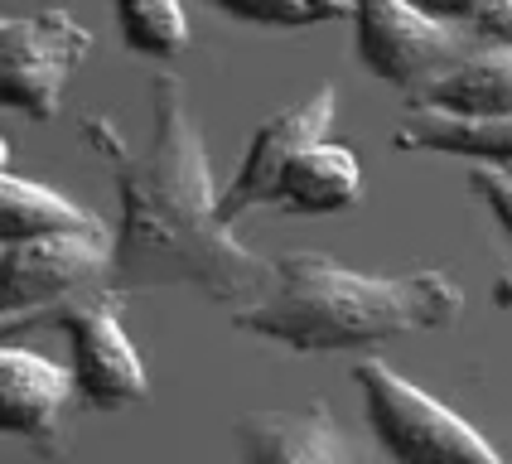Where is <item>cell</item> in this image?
Here are the masks:
<instances>
[{
  "instance_id": "cell-15",
  "label": "cell",
  "mask_w": 512,
  "mask_h": 464,
  "mask_svg": "<svg viewBox=\"0 0 512 464\" xmlns=\"http://www.w3.org/2000/svg\"><path fill=\"white\" fill-rule=\"evenodd\" d=\"M126 49L145 58H179L189 49V15L179 0H116Z\"/></svg>"
},
{
  "instance_id": "cell-12",
  "label": "cell",
  "mask_w": 512,
  "mask_h": 464,
  "mask_svg": "<svg viewBox=\"0 0 512 464\" xmlns=\"http://www.w3.org/2000/svg\"><path fill=\"white\" fill-rule=\"evenodd\" d=\"M363 199V165L339 141H314L276 179L271 208L285 213H343Z\"/></svg>"
},
{
  "instance_id": "cell-19",
  "label": "cell",
  "mask_w": 512,
  "mask_h": 464,
  "mask_svg": "<svg viewBox=\"0 0 512 464\" xmlns=\"http://www.w3.org/2000/svg\"><path fill=\"white\" fill-rule=\"evenodd\" d=\"M479 34H484V39H498V44H512V0H503V5L488 15L484 25H479Z\"/></svg>"
},
{
  "instance_id": "cell-10",
  "label": "cell",
  "mask_w": 512,
  "mask_h": 464,
  "mask_svg": "<svg viewBox=\"0 0 512 464\" xmlns=\"http://www.w3.org/2000/svg\"><path fill=\"white\" fill-rule=\"evenodd\" d=\"M237 445L247 464H358L353 440L324 402L247 411L237 421Z\"/></svg>"
},
{
  "instance_id": "cell-9",
  "label": "cell",
  "mask_w": 512,
  "mask_h": 464,
  "mask_svg": "<svg viewBox=\"0 0 512 464\" xmlns=\"http://www.w3.org/2000/svg\"><path fill=\"white\" fill-rule=\"evenodd\" d=\"M73 373L29 348L0 344V435H20L44 455H63V411Z\"/></svg>"
},
{
  "instance_id": "cell-17",
  "label": "cell",
  "mask_w": 512,
  "mask_h": 464,
  "mask_svg": "<svg viewBox=\"0 0 512 464\" xmlns=\"http://www.w3.org/2000/svg\"><path fill=\"white\" fill-rule=\"evenodd\" d=\"M474 194L493 208V218H498V223H503V232L512 237V170L479 165V170H474Z\"/></svg>"
},
{
  "instance_id": "cell-1",
  "label": "cell",
  "mask_w": 512,
  "mask_h": 464,
  "mask_svg": "<svg viewBox=\"0 0 512 464\" xmlns=\"http://www.w3.org/2000/svg\"><path fill=\"white\" fill-rule=\"evenodd\" d=\"M83 141L112 170L121 218L112 228V266L107 290H160L194 286L232 315L256 305L276 266L242 247L218 213V184L208 165V145L184 83L174 73L150 78V145L131 150L107 116L78 121Z\"/></svg>"
},
{
  "instance_id": "cell-5",
  "label": "cell",
  "mask_w": 512,
  "mask_h": 464,
  "mask_svg": "<svg viewBox=\"0 0 512 464\" xmlns=\"http://www.w3.org/2000/svg\"><path fill=\"white\" fill-rule=\"evenodd\" d=\"M348 20L358 63L406 97H421L450 63L474 49L464 34L421 15L411 0H353Z\"/></svg>"
},
{
  "instance_id": "cell-18",
  "label": "cell",
  "mask_w": 512,
  "mask_h": 464,
  "mask_svg": "<svg viewBox=\"0 0 512 464\" xmlns=\"http://www.w3.org/2000/svg\"><path fill=\"white\" fill-rule=\"evenodd\" d=\"M411 5H416L421 15H430V20H440V25H450V20H455V25L479 29L488 15L503 5V0H411Z\"/></svg>"
},
{
  "instance_id": "cell-16",
  "label": "cell",
  "mask_w": 512,
  "mask_h": 464,
  "mask_svg": "<svg viewBox=\"0 0 512 464\" xmlns=\"http://www.w3.org/2000/svg\"><path fill=\"white\" fill-rule=\"evenodd\" d=\"M208 5L232 15V20L266 29H310L353 15V0H208Z\"/></svg>"
},
{
  "instance_id": "cell-11",
  "label": "cell",
  "mask_w": 512,
  "mask_h": 464,
  "mask_svg": "<svg viewBox=\"0 0 512 464\" xmlns=\"http://www.w3.org/2000/svg\"><path fill=\"white\" fill-rule=\"evenodd\" d=\"M411 112L512 116V44H498V39L474 44L421 97H411Z\"/></svg>"
},
{
  "instance_id": "cell-20",
  "label": "cell",
  "mask_w": 512,
  "mask_h": 464,
  "mask_svg": "<svg viewBox=\"0 0 512 464\" xmlns=\"http://www.w3.org/2000/svg\"><path fill=\"white\" fill-rule=\"evenodd\" d=\"M10 170V141H5V136H0V174Z\"/></svg>"
},
{
  "instance_id": "cell-4",
  "label": "cell",
  "mask_w": 512,
  "mask_h": 464,
  "mask_svg": "<svg viewBox=\"0 0 512 464\" xmlns=\"http://www.w3.org/2000/svg\"><path fill=\"white\" fill-rule=\"evenodd\" d=\"M92 54V29L68 10L44 5L34 15H0V107L54 121L68 78Z\"/></svg>"
},
{
  "instance_id": "cell-7",
  "label": "cell",
  "mask_w": 512,
  "mask_h": 464,
  "mask_svg": "<svg viewBox=\"0 0 512 464\" xmlns=\"http://www.w3.org/2000/svg\"><path fill=\"white\" fill-rule=\"evenodd\" d=\"M112 266V228L49 232L15 247H0V315H25L68 300L87 281H107Z\"/></svg>"
},
{
  "instance_id": "cell-8",
  "label": "cell",
  "mask_w": 512,
  "mask_h": 464,
  "mask_svg": "<svg viewBox=\"0 0 512 464\" xmlns=\"http://www.w3.org/2000/svg\"><path fill=\"white\" fill-rule=\"evenodd\" d=\"M334 112H339V87L324 83V87H314L310 97H300V102H290L285 112H276L266 126H256V136H252V145H247L237 174L228 179V189L218 194V213H223L228 228L242 213L271 203L276 179H281L285 165H290L300 150H310L314 141H329Z\"/></svg>"
},
{
  "instance_id": "cell-6",
  "label": "cell",
  "mask_w": 512,
  "mask_h": 464,
  "mask_svg": "<svg viewBox=\"0 0 512 464\" xmlns=\"http://www.w3.org/2000/svg\"><path fill=\"white\" fill-rule=\"evenodd\" d=\"M54 324L73 344V397L92 411H126L150 397V377L126 324H121V295L102 290V295H68L58 300Z\"/></svg>"
},
{
  "instance_id": "cell-2",
  "label": "cell",
  "mask_w": 512,
  "mask_h": 464,
  "mask_svg": "<svg viewBox=\"0 0 512 464\" xmlns=\"http://www.w3.org/2000/svg\"><path fill=\"white\" fill-rule=\"evenodd\" d=\"M271 266V290L237 310L232 324L290 353H339L430 334L450 329L464 310V290L440 271L368 276L324 252H285Z\"/></svg>"
},
{
  "instance_id": "cell-3",
  "label": "cell",
  "mask_w": 512,
  "mask_h": 464,
  "mask_svg": "<svg viewBox=\"0 0 512 464\" xmlns=\"http://www.w3.org/2000/svg\"><path fill=\"white\" fill-rule=\"evenodd\" d=\"M353 382L363 387V411L377 445L397 464H503V455L459 411L426 397L382 358H363Z\"/></svg>"
},
{
  "instance_id": "cell-14",
  "label": "cell",
  "mask_w": 512,
  "mask_h": 464,
  "mask_svg": "<svg viewBox=\"0 0 512 464\" xmlns=\"http://www.w3.org/2000/svg\"><path fill=\"white\" fill-rule=\"evenodd\" d=\"M102 218L87 213L83 203L58 194L49 184H34L20 174H0V247H15L29 237H49V232H87Z\"/></svg>"
},
{
  "instance_id": "cell-13",
  "label": "cell",
  "mask_w": 512,
  "mask_h": 464,
  "mask_svg": "<svg viewBox=\"0 0 512 464\" xmlns=\"http://www.w3.org/2000/svg\"><path fill=\"white\" fill-rule=\"evenodd\" d=\"M401 155H459L474 165L512 170V116H445L411 112L406 126L392 136Z\"/></svg>"
}]
</instances>
